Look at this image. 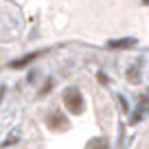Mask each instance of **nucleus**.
Here are the masks:
<instances>
[{
	"label": "nucleus",
	"mask_w": 149,
	"mask_h": 149,
	"mask_svg": "<svg viewBox=\"0 0 149 149\" xmlns=\"http://www.w3.org/2000/svg\"><path fill=\"white\" fill-rule=\"evenodd\" d=\"M134 44V40L132 37H127V40H114V42H110L112 48H125V46H132Z\"/></svg>",
	"instance_id": "obj_5"
},
{
	"label": "nucleus",
	"mask_w": 149,
	"mask_h": 149,
	"mask_svg": "<svg viewBox=\"0 0 149 149\" xmlns=\"http://www.w3.org/2000/svg\"><path fill=\"white\" fill-rule=\"evenodd\" d=\"M86 149H107V140L105 138H92Z\"/></svg>",
	"instance_id": "obj_3"
},
{
	"label": "nucleus",
	"mask_w": 149,
	"mask_h": 149,
	"mask_svg": "<svg viewBox=\"0 0 149 149\" xmlns=\"http://www.w3.org/2000/svg\"><path fill=\"white\" fill-rule=\"evenodd\" d=\"M46 125L51 127V130H64L66 127V116H61L59 112H55V114L46 121Z\"/></svg>",
	"instance_id": "obj_2"
},
{
	"label": "nucleus",
	"mask_w": 149,
	"mask_h": 149,
	"mask_svg": "<svg viewBox=\"0 0 149 149\" xmlns=\"http://www.w3.org/2000/svg\"><path fill=\"white\" fill-rule=\"evenodd\" d=\"M64 103L68 107V112H72V114H81L84 112V97H81V92L77 88H70L64 92Z\"/></svg>",
	"instance_id": "obj_1"
},
{
	"label": "nucleus",
	"mask_w": 149,
	"mask_h": 149,
	"mask_svg": "<svg viewBox=\"0 0 149 149\" xmlns=\"http://www.w3.org/2000/svg\"><path fill=\"white\" fill-rule=\"evenodd\" d=\"M35 57H37V53H31V55L22 57V59H18V61H13V64H11V66H13V68H22V66H26L29 61H33V59H35Z\"/></svg>",
	"instance_id": "obj_4"
}]
</instances>
